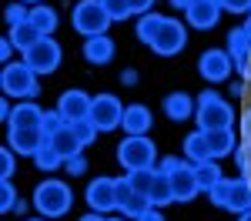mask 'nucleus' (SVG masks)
<instances>
[{
    "instance_id": "f257e3e1",
    "label": "nucleus",
    "mask_w": 251,
    "mask_h": 221,
    "mask_svg": "<svg viewBox=\"0 0 251 221\" xmlns=\"http://www.w3.org/2000/svg\"><path fill=\"white\" fill-rule=\"evenodd\" d=\"M30 201H34V211L40 218H64L71 211V204H74V191H71L67 181L47 178L34 188V198Z\"/></svg>"
},
{
    "instance_id": "f03ea898",
    "label": "nucleus",
    "mask_w": 251,
    "mask_h": 221,
    "mask_svg": "<svg viewBox=\"0 0 251 221\" xmlns=\"http://www.w3.org/2000/svg\"><path fill=\"white\" fill-rule=\"evenodd\" d=\"M37 77L40 74L27 60H10V64H3V71H0V91H3V98L34 100L40 94Z\"/></svg>"
},
{
    "instance_id": "7ed1b4c3",
    "label": "nucleus",
    "mask_w": 251,
    "mask_h": 221,
    "mask_svg": "<svg viewBox=\"0 0 251 221\" xmlns=\"http://www.w3.org/2000/svg\"><path fill=\"white\" fill-rule=\"evenodd\" d=\"M194 100H198V107H194V121H198L201 131H225V127H231V124H234V107L221 98L218 91L208 87V91H201Z\"/></svg>"
},
{
    "instance_id": "20e7f679",
    "label": "nucleus",
    "mask_w": 251,
    "mask_h": 221,
    "mask_svg": "<svg viewBox=\"0 0 251 221\" xmlns=\"http://www.w3.org/2000/svg\"><path fill=\"white\" fill-rule=\"evenodd\" d=\"M111 14L104 10V3L100 0H77L74 3V10H71V27L77 30L80 37H100V34H107L111 30Z\"/></svg>"
},
{
    "instance_id": "39448f33",
    "label": "nucleus",
    "mask_w": 251,
    "mask_h": 221,
    "mask_svg": "<svg viewBox=\"0 0 251 221\" xmlns=\"http://www.w3.org/2000/svg\"><path fill=\"white\" fill-rule=\"evenodd\" d=\"M157 161V147L154 141L148 138V134H124L121 144H117V164L124 168V171H137V168H154Z\"/></svg>"
},
{
    "instance_id": "423d86ee",
    "label": "nucleus",
    "mask_w": 251,
    "mask_h": 221,
    "mask_svg": "<svg viewBox=\"0 0 251 221\" xmlns=\"http://www.w3.org/2000/svg\"><path fill=\"white\" fill-rule=\"evenodd\" d=\"M184 47H188V27L177 17H164V27L157 30L151 50H154L157 57H174V54H181Z\"/></svg>"
},
{
    "instance_id": "0eeeda50",
    "label": "nucleus",
    "mask_w": 251,
    "mask_h": 221,
    "mask_svg": "<svg viewBox=\"0 0 251 221\" xmlns=\"http://www.w3.org/2000/svg\"><path fill=\"white\" fill-rule=\"evenodd\" d=\"M84 198H87V204H91V211H97V215H111V211H117V178H107V174L91 178Z\"/></svg>"
},
{
    "instance_id": "6e6552de",
    "label": "nucleus",
    "mask_w": 251,
    "mask_h": 221,
    "mask_svg": "<svg viewBox=\"0 0 251 221\" xmlns=\"http://www.w3.org/2000/svg\"><path fill=\"white\" fill-rule=\"evenodd\" d=\"M91 121H94V127L100 134L121 127V121H124V104H121V98H117V94H94Z\"/></svg>"
},
{
    "instance_id": "1a4fd4ad",
    "label": "nucleus",
    "mask_w": 251,
    "mask_h": 221,
    "mask_svg": "<svg viewBox=\"0 0 251 221\" xmlns=\"http://www.w3.org/2000/svg\"><path fill=\"white\" fill-rule=\"evenodd\" d=\"M24 60L37 71L40 77H47V74H54L60 67V60H64V47H60L54 37H44L40 44H34L27 54H24Z\"/></svg>"
},
{
    "instance_id": "9d476101",
    "label": "nucleus",
    "mask_w": 251,
    "mask_h": 221,
    "mask_svg": "<svg viewBox=\"0 0 251 221\" xmlns=\"http://www.w3.org/2000/svg\"><path fill=\"white\" fill-rule=\"evenodd\" d=\"M234 71V60L228 50H221V47H208L201 57H198V74L208 80V84H225V80L231 77Z\"/></svg>"
},
{
    "instance_id": "9b49d317",
    "label": "nucleus",
    "mask_w": 251,
    "mask_h": 221,
    "mask_svg": "<svg viewBox=\"0 0 251 221\" xmlns=\"http://www.w3.org/2000/svg\"><path fill=\"white\" fill-rule=\"evenodd\" d=\"M151 208V198L144 195V191H134L131 188V181H127V174H121L117 178V211L124 215V218H141L144 211Z\"/></svg>"
},
{
    "instance_id": "f8f14e48",
    "label": "nucleus",
    "mask_w": 251,
    "mask_h": 221,
    "mask_svg": "<svg viewBox=\"0 0 251 221\" xmlns=\"http://www.w3.org/2000/svg\"><path fill=\"white\" fill-rule=\"evenodd\" d=\"M91 107H94V98H91L87 91H80V87L64 91V94H60V100H57V111H60V118L67 121V124L91 118Z\"/></svg>"
},
{
    "instance_id": "ddd939ff",
    "label": "nucleus",
    "mask_w": 251,
    "mask_h": 221,
    "mask_svg": "<svg viewBox=\"0 0 251 221\" xmlns=\"http://www.w3.org/2000/svg\"><path fill=\"white\" fill-rule=\"evenodd\" d=\"M171 188H174V204H188V201H194L201 195V184H198V174H194L191 161H184L171 174Z\"/></svg>"
},
{
    "instance_id": "4468645a",
    "label": "nucleus",
    "mask_w": 251,
    "mask_h": 221,
    "mask_svg": "<svg viewBox=\"0 0 251 221\" xmlns=\"http://www.w3.org/2000/svg\"><path fill=\"white\" fill-rule=\"evenodd\" d=\"M221 3L218 0H194L191 7L184 10V17H188V24H191L194 30H211V27H218V20H221Z\"/></svg>"
},
{
    "instance_id": "2eb2a0df",
    "label": "nucleus",
    "mask_w": 251,
    "mask_h": 221,
    "mask_svg": "<svg viewBox=\"0 0 251 221\" xmlns=\"http://www.w3.org/2000/svg\"><path fill=\"white\" fill-rule=\"evenodd\" d=\"M44 144V134L40 131H27V127H7V147L20 154V158H34Z\"/></svg>"
},
{
    "instance_id": "dca6fc26",
    "label": "nucleus",
    "mask_w": 251,
    "mask_h": 221,
    "mask_svg": "<svg viewBox=\"0 0 251 221\" xmlns=\"http://www.w3.org/2000/svg\"><path fill=\"white\" fill-rule=\"evenodd\" d=\"M44 107H40L37 100H17L14 104V114L7 121V127H27V131H40V124H44Z\"/></svg>"
},
{
    "instance_id": "f3484780",
    "label": "nucleus",
    "mask_w": 251,
    "mask_h": 221,
    "mask_svg": "<svg viewBox=\"0 0 251 221\" xmlns=\"http://www.w3.org/2000/svg\"><path fill=\"white\" fill-rule=\"evenodd\" d=\"M151 124H154V114H151L144 104H127V107H124V121H121V131H124V134H131V138L148 134Z\"/></svg>"
},
{
    "instance_id": "a211bd4d",
    "label": "nucleus",
    "mask_w": 251,
    "mask_h": 221,
    "mask_svg": "<svg viewBox=\"0 0 251 221\" xmlns=\"http://www.w3.org/2000/svg\"><path fill=\"white\" fill-rule=\"evenodd\" d=\"M117 54V44L111 34H100V37H87L84 40V57L87 64H97V67H104V64H111Z\"/></svg>"
},
{
    "instance_id": "6ab92c4d",
    "label": "nucleus",
    "mask_w": 251,
    "mask_h": 221,
    "mask_svg": "<svg viewBox=\"0 0 251 221\" xmlns=\"http://www.w3.org/2000/svg\"><path fill=\"white\" fill-rule=\"evenodd\" d=\"M194 107H198V100L188 94V91H171L168 98H164V114L171 121H188V118H194Z\"/></svg>"
},
{
    "instance_id": "aec40b11",
    "label": "nucleus",
    "mask_w": 251,
    "mask_h": 221,
    "mask_svg": "<svg viewBox=\"0 0 251 221\" xmlns=\"http://www.w3.org/2000/svg\"><path fill=\"white\" fill-rule=\"evenodd\" d=\"M225 50L231 54L234 71L251 57V30L245 27V24H241V27H234V30H228V47H225Z\"/></svg>"
},
{
    "instance_id": "412c9836",
    "label": "nucleus",
    "mask_w": 251,
    "mask_h": 221,
    "mask_svg": "<svg viewBox=\"0 0 251 221\" xmlns=\"http://www.w3.org/2000/svg\"><path fill=\"white\" fill-rule=\"evenodd\" d=\"M181 151H184V161H191V164H201V161L211 158V147H208V131H191L184 144H181Z\"/></svg>"
},
{
    "instance_id": "4be33fe9",
    "label": "nucleus",
    "mask_w": 251,
    "mask_h": 221,
    "mask_svg": "<svg viewBox=\"0 0 251 221\" xmlns=\"http://www.w3.org/2000/svg\"><path fill=\"white\" fill-rule=\"evenodd\" d=\"M241 144V138H234V127H225V131H208V147H211V158H228L234 154V147Z\"/></svg>"
},
{
    "instance_id": "5701e85b",
    "label": "nucleus",
    "mask_w": 251,
    "mask_h": 221,
    "mask_svg": "<svg viewBox=\"0 0 251 221\" xmlns=\"http://www.w3.org/2000/svg\"><path fill=\"white\" fill-rule=\"evenodd\" d=\"M225 211H231L234 218L248 215V211H251V181H245V178H234L231 198H228V208H225Z\"/></svg>"
},
{
    "instance_id": "b1692460",
    "label": "nucleus",
    "mask_w": 251,
    "mask_h": 221,
    "mask_svg": "<svg viewBox=\"0 0 251 221\" xmlns=\"http://www.w3.org/2000/svg\"><path fill=\"white\" fill-rule=\"evenodd\" d=\"M30 24L37 27L44 37H54V30H57V24H60V14L54 7H47V3H37V7H30Z\"/></svg>"
},
{
    "instance_id": "393cba45",
    "label": "nucleus",
    "mask_w": 251,
    "mask_h": 221,
    "mask_svg": "<svg viewBox=\"0 0 251 221\" xmlns=\"http://www.w3.org/2000/svg\"><path fill=\"white\" fill-rule=\"evenodd\" d=\"M148 198H151V204H154V208H168V204H174L171 174H164V171L157 168V174H154V184H151V191H148Z\"/></svg>"
},
{
    "instance_id": "a878e982",
    "label": "nucleus",
    "mask_w": 251,
    "mask_h": 221,
    "mask_svg": "<svg viewBox=\"0 0 251 221\" xmlns=\"http://www.w3.org/2000/svg\"><path fill=\"white\" fill-rule=\"evenodd\" d=\"M7 37L14 40V47H17L20 54H27L34 44H40V40H44V34H40L34 24H20V27H7Z\"/></svg>"
},
{
    "instance_id": "bb28decb",
    "label": "nucleus",
    "mask_w": 251,
    "mask_h": 221,
    "mask_svg": "<svg viewBox=\"0 0 251 221\" xmlns=\"http://www.w3.org/2000/svg\"><path fill=\"white\" fill-rule=\"evenodd\" d=\"M194 174H198V184H201V191H204V195L211 191L218 181H225L218 158H208V161H201V164H194Z\"/></svg>"
},
{
    "instance_id": "cd10ccee",
    "label": "nucleus",
    "mask_w": 251,
    "mask_h": 221,
    "mask_svg": "<svg viewBox=\"0 0 251 221\" xmlns=\"http://www.w3.org/2000/svg\"><path fill=\"white\" fill-rule=\"evenodd\" d=\"M161 27H164V17L151 10V14H144V17H137V27H134V34H137V40H141V44H148V47H151Z\"/></svg>"
},
{
    "instance_id": "c85d7f7f",
    "label": "nucleus",
    "mask_w": 251,
    "mask_h": 221,
    "mask_svg": "<svg viewBox=\"0 0 251 221\" xmlns=\"http://www.w3.org/2000/svg\"><path fill=\"white\" fill-rule=\"evenodd\" d=\"M50 144L57 147V154H60L64 161H67V158H74V154H80V151H84V144H80V141L74 138V131H71V127L57 131V134L50 138Z\"/></svg>"
},
{
    "instance_id": "c756f323",
    "label": "nucleus",
    "mask_w": 251,
    "mask_h": 221,
    "mask_svg": "<svg viewBox=\"0 0 251 221\" xmlns=\"http://www.w3.org/2000/svg\"><path fill=\"white\" fill-rule=\"evenodd\" d=\"M34 164H37L40 171H47V174H50V171L64 168V158L57 154V147H54L50 141H44V144H40V151L34 154Z\"/></svg>"
},
{
    "instance_id": "7c9ffc66",
    "label": "nucleus",
    "mask_w": 251,
    "mask_h": 221,
    "mask_svg": "<svg viewBox=\"0 0 251 221\" xmlns=\"http://www.w3.org/2000/svg\"><path fill=\"white\" fill-rule=\"evenodd\" d=\"M127 174V181H131V188L134 191H151V184H154V174H157V168H137V171H124Z\"/></svg>"
},
{
    "instance_id": "2f4dec72",
    "label": "nucleus",
    "mask_w": 251,
    "mask_h": 221,
    "mask_svg": "<svg viewBox=\"0 0 251 221\" xmlns=\"http://www.w3.org/2000/svg\"><path fill=\"white\" fill-rule=\"evenodd\" d=\"M231 188H234V178H225V181H218L211 191H208V201H211L214 208H228V198H231Z\"/></svg>"
},
{
    "instance_id": "473e14b6",
    "label": "nucleus",
    "mask_w": 251,
    "mask_h": 221,
    "mask_svg": "<svg viewBox=\"0 0 251 221\" xmlns=\"http://www.w3.org/2000/svg\"><path fill=\"white\" fill-rule=\"evenodd\" d=\"M67 127L74 131V138H77L80 144H84V147H87V144H94V141H97V134H100V131L94 127V121H91V118L74 121V124H67Z\"/></svg>"
},
{
    "instance_id": "72a5a7b5",
    "label": "nucleus",
    "mask_w": 251,
    "mask_h": 221,
    "mask_svg": "<svg viewBox=\"0 0 251 221\" xmlns=\"http://www.w3.org/2000/svg\"><path fill=\"white\" fill-rule=\"evenodd\" d=\"M64 127H67V121L60 118V111L54 107V111H47V114H44V124H40V134H44V141H50L54 134H57V131H64Z\"/></svg>"
},
{
    "instance_id": "f704fd0d",
    "label": "nucleus",
    "mask_w": 251,
    "mask_h": 221,
    "mask_svg": "<svg viewBox=\"0 0 251 221\" xmlns=\"http://www.w3.org/2000/svg\"><path fill=\"white\" fill-rule=\"evenodd\" d=\"M100 3H104V10H107V14H111V20H127V17H134V14H131V3H127V0H100Z\"/></svg>"
},
{
    "instance_id": "c9c22d12",
    "label": "nucleus",
    "mask_w": 251,
    "mask_h": 221,
    "mask_svg": "<svg viewBox=\"0 0 251 221\" xmlns=\"http://www.w3.org/2000/svg\"><path fill=\"white\" fill-rule=\"evenodd\" d=\"M17 188H14V184H10V181H3V184H0V211H3V215H14V204H17Z\"/></svg>"
},
{
    "instance_id": "e433bc0d",
    "label": "nucleus",
    "mask_w": 251,
    "mask_h": 221,
    "mask_svg": "<svg viewBox=\"0 0 251 221\" xmlns=\"http://www.w3.org/2000/svg\"><path fill=\"white\" fill-rule=\"evenodd\" d=\"M7 27H20V24H30V10L24 3H7Z\"/></svg>"
},
{
    "instance_id": "4c0bfd02",
    "label": "nucleus",
    "mask_w": 251,
    "mask_h": 221,
    "mask_svg": "<svg viewBox=\"0 0 251 221\" xmlns=\"http://www.w3.org/2000/svg\"><path fill=\"white\" fill-rule=\"evenodd\" d=\"M17 154H14V151H10V147H3V151H0V174H3V181H10L14 178V171H17Z\"/></svg>"
},
{
    "instance_id": "58836bf2",
    "label": "nucleus",
    "mask_w": 251,
    "mask_h": 221,
    "mask_svg": "<svg viewBox=\"0 0 251 221\" xmlns=\"http://www.w3.org/2000/svg\"><path fill=\"white\" fill-rule=\"evenodd\" d=\"M64 168H67V174H71V178L87 174V158H84V151H80V154H74V158H67V161H64Z\"/></svg>"
},
{
    "instance_id": "ea45409f",
    "label": "nucleus",
    "mask_w": 251,
    "mask_h": 221,
    "mask_svg": "<svg viewBox=\"0 0 251 221\" xmlns=\"http://www.w3.org/2000/svg\"><path fill=\"white\" fill-rule=\"evenodd\" d=\"M221 3V10H228V14H251V0H218Z\"/></svg>"
},
{
    "instance_id": "a19ab883",
    "label": "nucleus",
    "mask_w": 251,
    "mask_h": 221,
    "mask_svg": "<svg viewBox=\"0 0 251 221\" xmlns=\"http://www.w3.org/2000/svg\"><path fill=\"white\" fill-rule=\"evenodd\" d=\"M127 3H131V14H134V17H144V14L154 10L157 0H127Z\"/></svg>"
},
{
    "instance_id": "79ce46f5",
    "label": "nucleus",
    "mask_w": 251,
    "mask_h": 221,
    "mask_svg": "<svg viewBox=\"0 0 251 221\" xmlns=\"http://www.w3.org/2000/svg\"><path fill=\"white\" fill-rule=\"evenodd\" d=\"M181 164H184V161L177 158V154H168V158H161V164H157V168H161L164 174H174V171H177Z\"/></svg>"
},
{
    "instance_id": "37998d69",
    "label": "nucleus",
    "mask_w": 251,
    "mask_h": 221,
    "mask_svg": "<svg viewBox=\"0 0 251 221\" xmlns=\"http://www.w3.org/2000/svg\"><path fill=\"white\" fill-rule=\"evenodd\" d=\"M14 50H17V47H14V40H10V37H3V40H0V60H3V64H10Z\"/></svg>"
},
{
    "instance_id": "c03bdc74",
    "label": "nucleus",
    "mask_w": 251,
    "mask_h": 221,
    "mask_svg": "<svg viewBox=\"0 0 251 221\" xmlns=\"http://www.w3.org/2000/svg\"><path fill=\"white\" fill-rule=\"evenodd\" d=\"M134 221H168V218L161 215V208H154V204H151V208H148V211H144L141 218H134Z\"/></svg>"
},
{
    "instance_id": "a18cd8bd",
    "label": "nucleus",
    "mask_w": 251,
    "mask_h": 221,
    "mask_svg": "<svg viewBox=\"0 0 251 221\" xmlns=\"http://www.w3.org/2000/svg\"><path fill=\"white\" fill-rule=\"evenodd\" d=\"M121 84H127V87H134V84H137V71H134V67L121 71Z\"/></svg>"
},
{
    "instance_id": "49530a36",
    "label": "nucleus",
    "mask_w": 251,
    "mask_h": 221,
    "mask_svg": "<svg viewBox=\"0 0 251 221\" xmlns=\"http://www.w3.org/2000/svg\"><path fill=\"white\" fill-rule=\"evenodd\" d=\"M245 84H248L245 77H241V80H234V84H228V87H231V94H234V98H245V91H248Z\"/></svg>"
},
{
    "instance_id": "de8ad7c7",
    "label": "nucleus",
    "mask_w": 251,
    "mask_h": 221,
    "mask_svg": "<svg viewBox=\"0 0 251 221\" xmlns=\"http://www.w3.org/2000/svg\"><path fill=\"white\" fill-rule=\"evenodd\" d=\"M30 204H34V201H24V198H20L17 204H14V215H20V218H24V215H27V208H30Z\"/></svg>"
},
{
    "instance_id": "09e8293b",
    "label": "nucleus",
    "mask_w": 251,
    "mask_h": 221,
    "mask_svg": "<svg viewBox=\"0 0 251 221\" xmlns=\"http://www.w3.org/2000/svg\"><path fill=\"white\" fill-rule=\"evenodd\" d=\"M238 74H241V77H245V80H251V57L245 60V64H241V67H238Z\"/></svg>"
},
{
    "instance_id": "8fccbe9b",
    "label": "nucleus",
    "mask_w": 251,
    "mask_h": 221,
    "mask_svg": "<svg viewBox=\"0 0 251 221\" xmlns=\"http://www.w3.org/2000/svg\"><path fill=\"white\" fill-rule=\"evenodd\" d=\"M168 3H171L174 10H188V7H191L194 0H168Z\"/></svg>"
},
{
    "instance_id": "3c124183",
    "label": "nucleus",
    "mask_w": 251,
    "mask_h": 221,
    "mask_svg": "<svg viewBox=\"0 0 251 221\" xmlns=\"http://www.w3.org/2000/svg\"><path fill=\"white\" fill-rule=\"evenodd\" d=\"M77 221H107L104 215H97V211H91V215H84V218H77Z\"/></svg>"
},
{
    "instance_id": "603ef678",
    "label": "nucleus",
    "mask_w": 251,
    "mask_h": 221,
    "mask_svg": "<svg viewBox=\"0 0 251 221\" xmlns=\"http://www.w3.org/2000/svg\"><path fill=\"white\" fill-rule=\"evenodd\" d=\"M238 221H251V211H248V215H241V218H238Z\"/></svg>"
},
{
    "instance_id": "864d4df0",
    "label": "nucleus",
    "mask_w": 251,
    "mask_h": 221,
    "mask_svg": "<svg viewBox=\"0 0 251 221\" xmlns=\"http://www.w3.org/2000/svg\"><path fill=\"white\" fill-rule=\"evenodd\" d=\"M20 3H34V7H37V3H40V0H20Z\"/></svg>"
},
{
    "instance_id": "5fc2aeb1",
    "label": "nucleus",
    "mask_w": 251,
    "mask_h": 221,
    "mask_svg": "<svg viewBox=\"0 0 251 221\" xmlns=\"http://www.w3.org/2000/svg\"><path fill=\"white\" fill-rule=\"evenodd\" d=\"M27 221H47V218H27Z\"/></svg>"
},
{
    "instance_id": "6e6d98bb",
    "label": "nucleus",
    "mask_w": 251,
    "mask_h": 221,
    "mask_svg": "<svg viewBox=\"0 0 251 221\" xmlns=\"http://www.w3.org/2000/svg\"><path fill=\"white\" fill-rule=\"evenodd\" d=\"M107 221H124V218H107Z\"/></svg>"
}]
</instances>
